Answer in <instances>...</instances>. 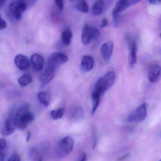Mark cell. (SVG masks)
<instances>
[{
  "label": "cell",
  "mask_w": 161,
  "mask_h": 161,
  "mask_svg": "<svg viewBox=\"0 0 161 161\" xmlns=\"http://www.w3.org/2000/svg\"><path fill=\"white\" fill-rule=\"evenodd\" d=\"M115 79L114 71H110L97 81L91 95L93 106L95 107L99 106L101 97L108 89L114 85Z\"/></svg>",
  "instance_id": "6da1fadb"
},
{
  "label": "cell",
  "mask_w": 161,
  "mask_h": 161,
  "mask_svg": "<svg viewBox=\"0 0 161 161\" xmlns=\"http://www.w3.org/2000/svg\"><path fill=\"white\" fill-rule=\"evenodd\" d=\"M14 119L16 127L20 130H24L33 121L34 116L30 111L28 104H24L19 108L15 114Z\"/></svg>",
  "instance_id": "7a4b0ae2"
},
{
  "label": "cell",
  "mask_w": 161,
  "mask_h": 161,
  "mask_svg": "<svg viewBox=\"0 0 161 161\" xmlns=\"http://www.w3.org/2000/svg\"><path fill=\"white\" fill-rule=\"evenodd\" d=\"M74 140L71 136H66L59 141L56 148V155L64 158L69 155L73 150Z\"/></svg>",
  "instance_id": "3957f363"
},
{
  "label": "cell",
  "mask_w": 161,
  "mask_h": 161,
  "mask_svg": "<svg viewBox=\"0 0 161 161\" xmlns=\"http://www.w3.org/2000/svg\"><path fill=\"white\" fill-rule=\"evenodd\" d=\"M139 2V1H136V0L118 1L116 3L112 13L115 26H117L119 22V14L120 13L125 11L130 6L134 5Z\"/></svg>",
  "instance_id": "277c9868"
},
{
  "label": "cell",
  "mask_w": 161,
  "mask_h": 161,
  "mask_svg": "<svg viewBox=\"0 0 161 161\" xmlns=\"http://www.w3.org/2000/svg\"><path fill=\"white\" fill-rule=\"evenodd\" d=\"M27 7L28 4L24 1H13L9 4V11L15 19L19 20Z\"/></svg>",
  "instance_id": "5b68a950"
},
{
  "label": "cell",
  "mask_w": 161,
  "mask_h": 161,
  "mask_svg": "<svg viewBox=\"0 0 161 161\" xmlns=\"http://www.w3.org/2000/svg\"><path fill=\"white\" fill-rule=\"evenodd\" d=\"M147 106L146 103H142L134 110L127 118L128 122L139 123L146 119L147 115Z\"/></svg>",
  "instance_id": "8992f818"
},
{
  "label": "cell",
  "mask_w": 161,
  "mask_h": 161,
  "mask_svg": "<svg viewBox=\"0 0 161 161\" xmlns=\"http://www.w3.org/2000/svg\"><path fill=\"white\" fill-rule=\"evenodd\" d=\"M68 60V57L66 54L62 53H53L49 57L47 66L56 69L59 66L66 63Z\"/></svg>",
  "instance_id": "52a82bcc"
},
{
  "label": "cell",
  "mask_w": 161,
  "mask_h": 161,
  "mask_svg": "<svg viewBox=\"0 0 161 161\" xmlns=\"http://www.w3.org/2000/svg\"><path fill=\"white\" fill-rule=\"evenodd\" d=\"M127 38L129 49V65L130 68H132L134 66L137 61V45L133 39L128 37Z\"/></svg>",
  "instance_id": "ba28073f"
},
{
  "label": "cell",
  "mask_w": 161,
  "mask_h": 161,
  "mask_svg": "<svg viewBox=\"0 0 161 161\" xmlns=\"http://www.w3.org/2000/svg\"><path fill=\"white\" fill-rule=\"evenodd\" d=\"M161 67L157 64L151 65L149 68L148 78L151 83H154L157 82L160 78Z\"/></svg>",
  "instance_id": "9c48e42d"
},
{
  "label": "cell",
  "mask_w": 161,
  "mask_h": 161,
  "mask_svg": "<svg viewBox=\"0 0 161 161\" xmlns=\"http://www.w3.org/2000/svg\"><path fill=\"white\" fill-rule=\"evenodd\" d=\"M114 50V44L112 42H107L101 46L100 50L101 55L103 60L108 62L111 59Z\"/></svg>",
  "instance_id": "30bf717a"
},
{
  "label": "cell",
  "mask_w": 161,
  "mask_h": 161,
  "mask_svg": "<svg viewBox=\"0 0 161 161\" xmlns=\"http://www.w3.org/2000/svg\"><path fill=\"white\" fill-rule=\"evenodd\" d=\"M55 69L46 66L45 70L40 77V80L41 83L44 84H47L51 81L55 76Z\"/></svg>",
  "instance_id": "8fae6325"
},
{
  "label": "cell",
  "mask_w": 161,
  "mask_h": 161,
  "mask_svg": "<svg viewBox=\"0 0 161 161\" xmlns=\"http://www.w3.org/2000/svg\"><path fill=\"white\" fill-rule=\"evenodd\" d=\"M14 115H12L6 119L4 127L3 129L2 133L3 135L8 136L12 134L15 130Z\"/></svg>",
  "instance_id": "7c38bea8"
},
{
  "label": "cell",
  "mask_w": 161,
  "mask_h": 161,
  "mask_svg": "<svg viewBox=\"0 0 161 161\" xmlns=\"http://www.w3.org/2000/svg\"><path fill=\"white\" fill-rule=\"evenodd\" d=\"M31 62L35 70L41 71L45 64V59L40 54L35 53L31 56Z\"/></svg>",
  "instance_id": "4fadbf2b"
},
{
  "label": "cell",
  "mask_w": 161,
  "mask_h": 161,
  "mask_svg": "<svg viewBox=\"0 0 161 161\" xmlns=\"http://www.w3.org/2000/svg\"><path fill=\"white\" fill-rule=\"evenodd\" d=\"M94 64V58L90 55H85L81 62V69L84 72H89L93 69Z\"/></svg>",
  "instance_id": "5bb4252c"
},
{
  "label": "cell",
  "mask_w": 161,
  "mask_h": 161,
  "mask_svg": "<svg viewBox=\"0 0 161 161\" xmlns=\"http://www.w3.org/2000/svg\"><path fill=\"white\" fill-rule=\"evenodd\" d=\"M15 64L20 69H25L31 65L29 58L25 55L19 54L17 55L14 59Z\"/></svg>",
  "instance_id": "9a60e30c"
},
{
  "label": "cell",
  "mask_w": 161,
  "mask_h": 161,
  "mask_svg": "<svg viewBox=\"0 0 161 161\" xmlns=\"http://www.w3.org/2000/svg\"><path fill=\"white\" fill-rule=\"evenodd\" d=\"M92 40V27L86 25L84 27L82 32L81 41L85 45H87Z\"/></svg>",
  "instance_id": "2e32d148"
},
{
  "label": "cell",
  "mask_w": 161,
  "mask_h": 161,
  "mask_svg": "<svg viewBox=\"0 0 161 161\" xmlns=\"http://www.w3.org/2000/svg\"><path fill=\"white\" fill-rule=\"evenodd\" d=\"M72 37V33L71 30L67 29L62 32V42L65 46H68L70 45L71 39Z\"/></svg>",
  "instance_id": "e0dca14e"
},
{
  "label": "cell",
  "mask_w": 161,
  "mask_h": 161,
  "mask_svg": "<svg viewBox=\"0 0 161 161\" xmlns=\"http://www.w3.org/2000/svg\"><path fill=\"white\" fill-rule=\"evenodd\" d=\"M39 101L46 107L49 106L50 102L51 97L49 93L47 92H40L38 94Z\"/></svg>",
  "instance_id": "ac0fdd59"
},
{
  "label": "cell",
  "mask_w": 161,
  "mask_h": 161,
  "mask_svg": "<svg viewBox=\"0 0 161 161\" xmlns=\"http://www.w3.org/2000/svg\"><path fill=\"white\" fill-rule=\"evenodd\" d=\"M104 6V1H97L94 3L92 7V14L95 15H98L102 13Z\"/></svg>",
  "instance_id": "d6986e66"
},
{
  "label": "cell",
  "mask_w": 161,
  "mask_h": 161,
  "mask_svg": "<svg viewBox=\"0 0 161 161\" xmlns=\"http://www.w3.org/2000/svg\"><path fill=\"white\" fill-rule=\"evenodd\" d=\"M33 81L32 77L31 75L24 74L19 77L18 79V83L21 86H26L31 83Z\"/></svg>",
  "instance_id": "ffe728a7"
},
{
  "label": "cell",
  "mask_w": 161,
  "mask_h": 161,
  "mask_svg": "<svg viewBox=\"0 0 161 161\" xmlns=\"http://www.w3.org/2000/svg\"><path fill=\"white\" fill-rule=\"evenodd\" d=\"M84 116L83 110L81 107H77L75 109L73 113H72V119L74 120H81L83 118Z\"/></svg>",
  "instance_id": "44dd1931"
},
{
  "label": "cell",
  "mask_w": 161,
  "mask_h": 161,
  "mask_svg": "<svg viewBox=\"0 0 161 161\" xmlns=\"http://www.w3.org/2000/svg\"><path fill=\"white\" fill-rule=\"evenodd\" d=\"M64 113V109L61 108L58 110H53L51 111L50 115L52 118L53 119H59L62 118Z\"/></svg>",
  "instance_id": "7402d4cb"
},
{
  "label": "cell",
  "mask_w": 161,
  "mask_h": 161,
  "mask_svg": "<svg viewBox=\"0 0 161 161\" xmlns=\"http://www.w3.org/2000/svg\"><path fill=\"white\" fill-rule=\"evenodd\" d=\"M76 8L80 12L84 13V14L88 13V11H89V8H88L87 3H86V2L84 1L80 2L77 4Z\"/></svg>",
  "instance_id": "603a6c76"
},
{
  "label": "cell",
  "mask_w": 161,
  "mask_h": 161,
  "mask_svg": "<svg viewBox=\"0 0 161 161\" xmlns=\"http://www.w3.org/2000/svg\"><path fill=\"white\" fill-rule=\"evenodd\" d=\"M92 40H97L100 36L99 31L95 27H92Z\"/></svg>",
  "instance_id": "cb8c5ba5"
},
{
  "label": "cell",
  "mask_w": 161,
  "mask_h": 161,
  "mask_svg": "<svg viewBox=\"0 0 161 161\" xmlns=\"http://www.w3.org/2000/svg\"><path fill=\"white\" fill-rule=\"evenodd\" d=\"M6 27H7V23L0 14V31L5 29Z\"/></svg>",
  "instance_id": "d4e9b609"
},
{
  "label": "cell",
  "mask_w": 161,
  "mask_h": 161,
  "mask_svg": "<svg viewBox=\"0 0 161 161\" xmlns=\"http://www.w3.org/2000/svg\"><path fill=\"white\" fill-rule=\"evenodd\" d=\"M55 3H56V5H57V7H58L60 11H63L64 10V3L63 1L57 0L55 1Z\"/></svg>",
  "instance_id": "484cf974"
},
{
  "label": "cell",
  "mask_w": 161,
  "mask_h": 161,
  "mask_svg": "<svg viewBox=\"0 0 161 161\" xmlns=\"http://www.w3.org/2000/svg\"><path fill=\"white\" fill-rule=\"evenodd\" d=\"M6 146V141L5 139H0V151H3Z\"/></svg>",
  "instance_id": "4316f807"
},
{
  "label": "cell",
  "mask_w": 161,
  "mask_h": 161,
  "mask_svg": "<svg viewBox=\"0 0 161 161\" xmlns=\"http://www.w3.org/2000/svg\"><path fill=\"white\" fill-rule=\"evenodd\" d=\"M8 161H20V158L17 154H14L10 156Z\"/></svg>",
  "instance_id": "83f0119b"
},
{
  "label": "cell",
  "mask_w": 161,
  "mask_h": 161,
  "mask_svg": "<svg viewBox=\"0 0 161 161\" xmlns=\"http://www.w3.org/2000/svg\"><path fill=\"white\" fill-rule=\"evenodd\" d=\"M108 22L106 19H103L101 21V27L102 28H104L108 25Z\"/></svg>",
  "instance_id": "f1b7e54d"
},
{
  "label": "cell",
  "mask_w": 161,
  "mask_h": 161,
  "mask_svg": "<svg viewBox=\"0 0 161 161\" xmlns=\"http://www.w3.org/2000/svg\"><path fill=\"white\" fill-rule=\"evenodd\" d=\"M86 160H87V157H86V153H83L79 161H86Z\"/></svg>",
  "instance_id": "f546056e"
},
{
  "label": "cell",
  "mask_w": 161,
  "mask_h": 161,
  "mask_svg": "<svg viewBox=\"0 0 161 161\" xmlns=\"http://www.w3.org/2000/svg\"><path fill=\"white\" fill-rule=\"evenodd\" d=\"M129 155H130V154H129V153H127V154H125V155H123V156H122L121 157H120V158H119V159H118V161H122V160H124V159L127 158Z\"/></svg>",
  "instance_id": "4dcf8cb0"
},
{
  "label": "cell",
  "mask_w": 161,
  "mask_h": 161,
  "mask_svg": "<svg viewBox=\"0 0 161 161\" xmlns=\"http://www.w3.org/2000/svg\"><path fill=\"white\" fill-rule=\"evenodd\" d=\"M149 3L151 4H156L158 3H160L161 2L159 1H154V0H151V1H148Z\"/></svg>",
  "instance_id": "1f68e13d"
},
{
  "label": "cell",
  "mask_w": 161,
  "mask_h": 161,
  "mask_svg": "<svg viewBox=\"0 0 161 161\" xmlns=\"http://www.w3.org/2000/svg\"><path fill=\"white\" fill-rule=\"evenodd\" d=\"M4 154L3 151H0V161H4Z\"/></svg>",
  "instance_id": "d6a6232c"
},
{
  "label": "cell",
  "mask_w": 161,
  "mask_h": 161,
  "mask_svg": "<svg viewBox=\"0 0 161 161\" xmlns=\"http://www.w3.org/2000/svg\"><path fill=\"white\" fill-rule=\"evenodd\" d=\"M31 137V133H30V132H28L27 133V139H26V141L27 142H28V141L30 140V138Z\"/></svg>",
  "instance_id": "836d02e7"
},
{
  "label": "cell",
  "mask_w": 161,
  "mask_h": 161,
  "mask_svg": "<svg viewBox=\"0 0 161 161\" xmlns=\"http://www.w3.org/2000/svg\"><path fill=\"white\" fill-rule=\"evenodd\" d=\"M5 3V1H0V9H1Z\"/></svg>",
  "instance_id": "e575fe53"
},
{
  "label": "cell",
  "mask_w": 161,
  "mask_h": 161,
  "mask_svg": "<svg viewBox=\"0 0 161 161\" xmlns=\"http://www.w3.org/2000/svg\"><path fill=\"white\" fill-rule=\"evenodd\" d=\"M159 161H161V160H159Z\"/></svg>",
  "instance_id": "d590c367"
}]
</instances>
